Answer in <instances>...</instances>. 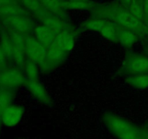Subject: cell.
Listing matches in <instances>:
<instances>
[{
  "label": "cell",
  "mask_w": 148,
  "mask_h": 139,
  "mask_svg": "<svg viewBox=\"0 0 148 139\" xmlns=\"http://www.w3.org/2000/svg\"><path fill=\"white\" fill-rule=\"evenodd\" d=\"M103 123L109 133L121 139H148V127L139 126L114 113L104 112Z\"/></svg>",
  "instance_id": "1"
},
{
  "label": "cell",
  "mask_w": 148,
  "mask_h": 139,
  "mask_svg": "<svg viewBox=\"0 0 148 139\" xmlns=\"http://www.w3.org/2000/svg\"><path fill=\"white\" fill-rule=\"evenodd\" d=\"M121 75L148 74V56L128 52L126 54L119 69Z\"/></svg>",
  "instance_id": "2"
},
{
  "label": "cell",
  "mask_w": 148,
  "mask_h": 139,
  "mask_svg": "<svg viewBox=\"0 0 148 139\" xmlns=\"http://www.w3.org/2000/svg\"><path fill=\"white\" fill-rule=\"evenodd\" d=\"M48 48L39 41L33 34L27 35L25 39V54L27 59L40 66L47 54Z\"/></svg>",
  "instance_id": "3"
},
{
  "label": "cell",
  "mask_w": 148,
  "mask_h": 139,
  "mask_svg": "<svg viewBox=\"0 0 148 139\" xmlns=\"http://www.w3.org/2000/svg\"><path fill=\"white\" fill-rule=\"evenodd\" d=\"M69 53L52 45L48 48L47 54L44 61L40 65V71L43 73H49L64 63Z\"/></svg>",
  "instance_id": "4"
},
{
  "label": "cell",
  "mask_w": 148,
  "mask_h": 139,
  "mask_svg": "<svg viewBox=\"0 0 148 139\" xmlns=\"http://www.w3.org/2000/svg\"><path fill=\"white\" fill-rule=\"evenodd\" d=\"M27 81L22 68H10L0 74V85L3 88L15 89L25 85Z\"/></svg>",
  "instance_id": "5"
},
{
  "label": "cell",
  "mask_w": 148,
  "mask_h": 139,
  "mask_svg": "<svg viewBox=\"0 0 148 139\" xmlns=\"http://www.w3.org/2000/svg\"><path fill=\"white\" fill-rule=\"evenodd\" d=\"M34 20L30 14H17L5 18L4 23L10 29L27 36L33 34L36 26Z\"/></svg>",
  "instance_id": "6"
},
{
  "label": "cell",
  "mask_w": 148,
  "mask_h": 139,
  "mask_svg": "<svg viewBox=\"0 0 148 139\" xmlns=\"http://www.w3.org/2000/svg\"><path fill=\"white\" fill-rule=\"evenodd\" d=\"M24 113L25 109L23 107L17 104H10L1 112V122L6 127H14L23 120Z\"/></svg>",
  "instance_id": "7"
},
{
  "label": "cell",
  "mask_w": 148,
  "mask_h": 139,
  "mask_svg": "<svg viewBox=\"0 0 148 139\" xmlns=\"http://www.w3.org/2000/svg\"><path fill=\"white\" fill-rule=\"evenodd\" d=\"M24 86L33 96V98L38 101L39 102L49 107H52L53 105V100L50 94H49L44 85L39 81H27Z\"/></svg>",
  "instance_id": "8"
},
{
  "label": "cell",
  "mask_w": 148,
  "mask_h": 139,
  "mask_svg": "<svg viewBox=\"0 0 148 139\" xmlns=\"http://www.w3.org/2000/svg\"><path fill=\"white\" fill-rule=\"evenodd\" d=\"M77 34L78 30L75 29V28L62 30L56 35L53 45L67 53H69L75 48Z\"/></svg>",
  "instance_id": "9"
},
{
  "label": "cell",
  "mask_w": 148,
  "mask_h": 139,
  "mask_svg": "<svg viewBox=\"0 0 148 139\" xmlns=\"http://www.w3.org/2000/svg\"><path fill=\"white\" fill-rule=\"evenodd\" d=\"M42 24L50 28L56 35L66 29L75 28L68 19L59 17L53 13H50L40 21Z\"/></svg>",
  "instance_id": "10"
},
{
  "label": "cell",
  "mask_w": 148,
  "mask_h": 139,
  "mask_svg": "<svg viewBox=\"0 0 148 139\" xmlns=\"http://www.w3.org/2000/svg\"><path fill=\"white\" fill-rule=\"evenodd\" d=\"M19 2L30 16L39 22L51 13L45 8L39 0H19Z\"/></svg>",
  "instance_id": "11"
},
{
  "label": "cell",
  "mask_w": 148,
  "mask_h": 139,
  "mask_svg": "<svg viewBox=\"0 0 148 139\" xmlns=\"http://www.w3.org/2000/svg\"><path fill=\"white\" fill-rule=\"evenodd\" d=\"M33 35L47 48L53 44L56 36V33L42 23L36 25Z\"/></svg>",
  "instance_id": "12"
},
{
  "label": "cell",
  "mask_w": 148,
  "mask_h": 139,
  "mask_svg": "<svg viewBox=\"0 0 148 139\" xmlns=\"http://www.w3.org/2000/svg\"><path fill=\"white\" fill-rule=\"evenodd\" d=\"M140 36L137 33L130 29L120 27L118 36V43L122 47L130 49L138 42Z\"/></svg>",
  "instance_id": "13"
},
{
  "label": "cell",
  "mask_w": 148,
  "mask_h": 139,
  "mask_svg": "<svg viewBox=\"0 0 148 139\" xmlns=\"http://www.w3.org/2000/svg\"><path fill=\"white\" fill-rule=\"evenodd\" d=\"M120 26L115 22L108 20L107 23L100 31L101 36L108 41L118 43V36Z\"/></svg>",
  "instance_id": "14"
},
{
  "label": "cell",
  "mask_w": 148,
  "mask_h": 139,
  "mask_svg": "<svg viewBox=\"0 0 148 139\" xmlns=\"http://www.w3.org/2000/svg\"><path fill=\"white\" fill-rule=\"evenodd\" d=\"M125 82L132 88L137 90L148 88V74H134L125 75Z\"/></svg>",
  "instance_id": "15"
},
{
  "label": "cell",
  "mask_w": 148,
  "mask_h": 139,
  "mask_svg": "<svg viewBox=\"0 0 148 139\" xmlns=\"http://www.w3.org/2000/svg\"><path fill=\"white\" fill-rule=\"evenodd\" d=\"M107 21V19L92 17L81 24L79 26V31H94L100 33Z\"/></svg>",
  "instance_id": "16"
},
{
  "label": "cell",
  "mask_w": 148,
  "mask_h": 139,
  "mask_svg": "<svg viewBox=\"0 0 148 139\" xmlns=\"http://www.w3.org/2000/svg\"><path fill=\"white\" fill-rule=\"evenodd\" d=\"M39 1L44 6L45 8L47 9L51 13L69 20L66 13V10H64L62 7V0H39Z\"/></svg>",
  "instance_id": "17"
},
{
  "label": "cell",
  "mask_w": 148,
  "mask_h": 139,
  "mask_svg": "<svg viewBox=\"0 0 148 139\" xmlns=\"http://www.w3.org/2000/svg\"><path fill=\"white\" fill-rule=\"evenodd\" d=\"M26 78L29 81H39V75H40V66L38 64L26 59L25 63L23 68Z\"/></svg>",
  "instance_id": "18"
},
{
  "label": "cell",
  "mask_w": 148,
  "mask_h": 139,
  "mask_svg": "<svg viewBox=\"0 0 148 139\" xmlns=\"http://www.w3.org/2000/svg\"><path fill=\"white\" fill-rule=\"evenodd\" d=\"M90 1H66L62 0V7L64 10H88L90 11L93 7Z\"/></svg>",
  "instance_id": "19"
},
{
  "label": "cell",
  "mask_w": 148,
  "mask_h": 139,
  "mask_svg": "<svg viewBox=\"0 0 148 139\" xmlns=\"http://www.w3.org/2000/svg\"><path fill=\"white\" fill-rule=\"evenodd\" d=\"M14 96V94L13 89L3 88V90L0 91V113L1 114L4 109L12 104Z\"/></svg>",
  "instance_id": "20"
},
{
  "label": "cell",
  "mask_w": 148,
  "mask_h": 139,
  "mask_svg": "<svg viewBox=\"0 0 148 139\" xmlns=\"http://www.w3.org/2000/svg\"><path fill=\"white\" fill-rule=\"evenodd\" d=\"M127 9L139 20L144 22V10L143 0H132ZM145 23V22H144Z\"/></svg>",
  "instance_id": "21"
},
{
  "label": "cell",
  "mask_w": 148,
  "mask_h": 139,
  "mask_svg": "<svg viewBox=\"0 0 148 139\" xmlns=\"http://www.w3.org/2000/svg\"><path fill=\"white\" fill-rule=\"evenodd\" d=\"M144 10V22L148 27V0H143Z\"/></svg>",
  "instance_id": "22"
},
{
  "label": "cell",
  "mask_w": 148,
  "mask_h": 139,
  "mask_svg": "<svg viewBox=\"0 0 148 139\" xmlns=\"http://www.w3.org/2000/svg\"><path fill=\"white\" fill-rule=\"evenodd\" d=\"M132 0H119V2L127 8V7L130 5V4L132 2Z\"/></svg>",
  "instance_id": "23"
},
{
  "label": "cell",
  "mask_w": 148,
  "mask_h": 139,
  "mask_svg": "<svg viewBox=\"0 0 148 139\" xmlns=\"http://www.w3.org/2000/svg\"><path fill=\"white\" fill-rule=\"evenodd\" d=\"M145 54L147 56H148V44L145 47Z\"/></svg>",
  "instance_id": "24"
},
{
  "label": "cell",
  "mask_w": 148,
  "mask_h": 139,
  "mask_svg": "<svg viewBox=\"0 0 148 139\" xmlns=\"http://www.w3.org/2000/svg\"><path fill=\"white\" fill-rule=\"evenodd\" d=\"M66 1H89V0H66Z\"/></svg>",
  "instance_id": "25"
}]
</instances>
